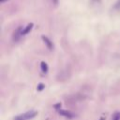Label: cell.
<instances>
[{
	"mask_svg": "<svg viewBox=\"0 0 120 120\" xmlns=\"http://www.w3.org/2000/svg\"><path fill=\"white\" fill-rule=\"evenodd\" d=\"M22 36V27H19V28H17L15 30V32L13 34V39H14V41H18Z\"/></svg>",
	"mask_w": 120,
	"mask_h": 120,
	"instance_id": "cell-1",
	"label": "cell"
},
{
	"mask_svg": "<svg viewBox=\"0 0 120 120\" xmlns=\"http://www.w3.org/2000/svg\"><path fill=\"white\" fill-rule=\"evenodd\" d=\"M41 38H42L43 42L46 44L47 48H48L49 50H52V49H53V44H52V42L51 41V39H50V38H47V37H45V36H42Z\"/></svg>",
	"mask_w": 120,
	"mask_h": 120,
	"instance_id": "cell-2",
	"label": "cell"
},
{
	"mask_svg": "<svg viewBox=\"0 0 120 120\" xmlns=\"http://www.w3.org/2000/svg\"><path fill=\"white\" fill-rule=\"evenodd\" d=\"M59 113L61 114V115H63V116H65V117H67V118H73L75 115H74V113H72L71 112H69V111H64V110H60L59 111Z\"/></svg>",
	"mask_w": 120,
	"mask_h": 120,
	"instance_id": "cell-3",
	"label": "cell"
},
{
	"mask_svg": "<svg viewBox=\"0 0 120 120\" xmlns=\"http://www.w3.org/2000/svg\"><path fill=\"white\" fill-rule=\"evenodd\" d=\"M33 23L31 22V23H28L26 26H25V28H23L22 29V36H24V35H27L31 30H32V28H33Z\"/></svg>",
	"mask_w": 120,
	"mask_h": 120,
	"instance_id": "cell-4",
	"label": "cell"
},
{
	"mask_svg": "<svg viewBox=\"0 0 120 120\" xmlns=\"http://www.w3.org/2000/svg\"><path fill=\"white\" fill-rule=\"evenodd\" d=\"M36 114H37V112H35V111H30V112H27L26 113H24L23 116H24L25 119H29V118H33L34 116H36Z\"/></svg>",
	"mask_w": 120,
	"mask_h": 120,
	"instance_id": "cell-5",
	"label": "cell"
},
{
	"mask_svg": "<svg viewBox=\"0 0 120 120\" xmlns=\"http://www.w3.org/2000/svg\"><path fill=\"white\" fill-rule=\"evenodd\" d=\"M40 68H41V71L43 72V73H47L48 72V65H47V63L46 62H41L40 63Z\"/></svg>",
	"mask_w": 120,
	"mask_h": 120,
	"instance_id": "cell-6",
	"label": "cell"
},
{
	"mask_svg": "<svg viewBox=\"0 0 120 120\" xmlns=\"http://www.w3.org/2000/svg\"><path fill=\"white\" fill-rule=\"evenodd\" d=\"M112 120H120V112H115L112 114Z\"/></svg>",
	"mask_w": 120,
	"mask_h": 120,
	"instance_id": "cell-7",
	"label": "cell"
},
{
	"mask_svg": "<svg viewBox=\"0 0 120 120\" xmlns=\"http://www.w3.org/2000/svg\"><path fill=\"white\" fill-rule=\"evenodd\" d=\"M45 88V85L43 84V83H39L38 85V87H37V89L38 90V91H41V90H43Z\"/></svg>",
	"mask_w": 120,
	"mask_h": 120,
	"instance_id": "cell-8",
	"label": "cell"
},
{
	"mask_svg": "<svg viewBox=\"0 0 120 120\" xmlns=\"http://www.w3.org/2000/svg\"><path fill=\"white\" fill-rule=\"evenodd\" d=\"M14 120H26V119L24 118V116H23V114H22V115H18V116H16Z\"/></svg>",
	"mask_w": 120,
	"mask_h": 120,
	"instance_id": "cell-9",
	"label": "cell"
},
{
	"mask_svg": "<svg viewBox=\"0 0 120 120\" xmlns=\"http://www.w3.org/2000/svg\"><path fill=\"white\" fill-rule=\"evenodd\" d=\"M52 2L54 6H57V4H58V0H52Z\"/></svg>",
	"mask_w": 120,
	"mask_h": 120,
	"instance_id": "cell-10",
	"label": "cell"
},
{
	"mask_svg": "<svg viewBox=\"0 0 120 120\" xmlns=\"http://www.w3.org/2000/svg\"><path fill=\"white\" fill-rule=\"evenodd\" d=\"M99 120H106V118H105V116H101V117L99 118Z\"/></svg>",
	"mask_w": 120,
	"mask_h": 120,
	"instance_id": "cell-11",
	"label": "cell"
}]
</instances>
